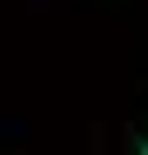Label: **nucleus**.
I'll return each mask as SVG.
<instances>
[{"mask_svg":"<svg viewBox=\"0 0 148 155\" xmlns=\"http://www.w3.org/2000/svg\"><path fill=\"white\" fill-rule=\"evenodd\" d=\"M141 155H148V142H141Z\"/></svg>","mask_w":148,"mask_h":155,"instance_id":"obj_1","label":"nucleus"}]
</instances>
